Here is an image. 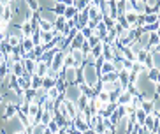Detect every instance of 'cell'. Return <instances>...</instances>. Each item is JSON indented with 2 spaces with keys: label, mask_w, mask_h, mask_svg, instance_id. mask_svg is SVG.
Wrapping results in <instances>:
<instances>
[{
  "label": "cell",
  "mask_w": 160,
  "mask_h": 134,
  "mask_svg": "<svg viewBox=\"0 0 160 134\" xmlns=\"http://www.w3.org/2000/svg\"><path fill=\"white\" fill-rule=\"evenodd\" d=\"M16 134H30V127H25V129H21V131H18Z\"/></svg>",
  "instance_id": "44"
},
{
  "label": "cell",
  "mask_w": 160,
  "mask_h": 134,
  "mask_svg": "<svg viewBox=\"0 0 160 134\" xmlns=\"http://www.w3.org/2000/svg\"><path fill=\"white\" fill-rule=\"evenodd\" d=\"M5 41H7V44H9V46H12V48L19 46V43H21V39L16 37V35H7V37H5Z\"/></svg>",
  "instance_id": "31"
},
{
  "label": "cell",
  "mask_w": 160,
  "mask_h": 134,
  "mask_svg": "<svg viewBox=\"0 0 160 134\" xmlns=\"http://www.w3.org/2000/svg\"><path fill=\"white\" fill-rule=\"evenodd\" d=\"M53 120V113L51 111H41V124L48 125Z\"/></svg>",
  "instance_id": "28"
},
{
  "label": "cell",
  "mask_w": 160,
  "mask_h": 134,
  "mask_svg": "<svg viewBox=\"0 0 160 134\" xmlns=\"http://www.w3.org/2000/svg\"><path fill=\"white\" fill-rule=\"evenodd\" d=\"M134 13H137V14H141V16L148 13L144 0H134Z\"/></svg>",
  "instance_id": "13"
},
{
  "label": "cell",
  "mask_w": 160,
  "mask_h": 134,
  "mask_svg": "<svg viewBox=\"0 0 160 134\" xmlns=\"http://www.w3.org/2000/svg\"><path fill=\"white\" fill-rule=\"evenodd\" d=\"M108 30H109L108 27H106L102 21H99V23H97V27L93 28V35H97L100 41H104V39H106V35H108Z\"/></svg>",
  "instance_id": "9"
},
{
  "label": "cell",
  "mask_w": 160,
  "mask_h": 134,
  "mask_svg": "<svg viewBox=\"0 0 160 134\" xmlns=\"http://www.w3.org/2000/svg\"><path fill=\"white\" fill-rule=\"evenodd\" d=\"M19 44H21V48H23L25 51H32V48H33V43H32V39L30 37H23Z\"/></svg>",
  "instance_id": "27"
},
{
  "label": "cell",
  "mask_w": 160,
  "mask_h": 134,
  "mask_svg": "<svg viewBox=\"0 0 160 134\" xmlns=\"http://www.w3.org/2000/svg\"><path fill=\"white\" fill-rule=\"evenodd\" d=\"M16 113H18V106H14V104H11V102H5L4 100V115H2V122L12 118V116H16Z\"/></svg>",
  "instance_id": "5"
},
{
  "label": "cell",
  "mask_w": 160,
  "mask_h": 134,
  "mask_svg": "<svg viewBox=\"0 0 160 134\" xmlns=\"http://www.w3.org/2000/svg\"><path fill=\"white\" fill-rule=\"evenodd\" d=\"M86 39L83 37V34L78 30V32L74 34V37H72V41H71V49H81V44L85 43Z\"/></svg>",
  "instance_id": "8"
},
{
  "label": "cell",
  "mask_w": 160,
  "mask_h": 134,
  "mask_svg": "<svg viewBox=\"0 0 160 134\" xmlns=\"http://www.w3.org/2000/svg\"><path fill=\"white\" fill-rule=\"evenodd\" d=\"M11 2H12V0H0V4H2V5H9Z\"/></svg>",
  "instance_id": "46"
},
{
  "label": "cell",
  "mask_w": 160,
  "mask_h": 134,
  "mask_svg": "<svg viewBox=\"0 0 160 134\" xmlns=\"http://www.w3.org/2000/svg\"><path fill=\"white\" fill-rule=\"evenodd\" d=\"M41 34V44H48V43H51L53 39V34L51 32H39Z\"/></svg>",
  "instance_id": "30"
},
{
  "label": "cell",
  "mask_w": 160,
  "mask_h": 134,
  "mask_svg": "<svg viewBox=\"0 0 160 134\" xmlns=\"http://www.w3.org/2000/svg\"><path fill=\"white\" fill-rule=\"evenodd\" d=\"M81 97V90H79V85H76V83H69L65 86V90H63V99L65 100H72L76 104V100Z\"/></svg>",
  "instance_id": "2"
},
{
  "label": "cell",
  "mask_w": 160,
  "mask_h": 134,
  "mask_svg": "<svg viewBox=\"0 0 160 134\" xmlns=\"http://www.w3.org/2000/svg\"><path fill=\"white\" fill-rule=\"evenodd\" d=\"M25 4H27V7H28L32 13H39V11H41V5H39L37 0H25Z\"/></svg>",
  "instance_id": "25"
},
{
  "label": "cell",
  "mask_w": 160,
  "mask_h": 134,
  "mask_svg": "<svg viewBox=\"0 0 160 134\" xmlns=\"http://www.w3.org/2000/svg\"><path fill=\"white\" fill-rule=\"evenodd\" d=\"M71 55L74 58V67L76 69H81L83 67V60H85V53L81 49H71Z\"/></svg>",
  "instance_id": "6"
},
{
  "label": "cell",
  "mask_w": 160,
  "mask_h": 134,
  "mask_svg": "<svg viewBox=\"0 0 160 134\" xmlns=\"http://www.w3.org/2000/svg\"><path fill=\"white\" fill-rule=\"evenodd\" d=\"M63 104H65V111H67V118H76L78 116V108L72 100H65L63 99Z\"/></svg>",
  "instance_id": "10"
},
{
  "label": "cell",
  "mask_w": 160,
  "mask_h": 134,
  "mask_svg": "<svg viewBox=\"0 0 160 134\" xmlns=\"http://www.w3.org/2000/svg\"><path fill=\"white\" fill-rule=\"evenodd\" d=\"M81 76H83V83H86L88 86H93L99 83V69H97V65L83 64V67H81Z\"/></svg>",
  "instance_id": "1"
},
{
  "label": "cell",
  "mask_w": 160,
  "mask_h": 134,
  "mask_svg": "<svg viewBox=\"0 0 160 134\" xmlns=\"http://www.w3.org/2000/svg\"><path fill=\"white\" fill-rule=\"evenodd\" d=\"M62 72H63V78H65L67 83H76L78 81V72H79V69H76V67H63Z\"/></svg>",
  "instance_id": "3"
},
{
  "label": "cell",
  "mask_w": 160,
  "mask_h": 134,
  "mask_svg": "<svg viewBox=\"0 0 160 134\" xmlns=\"http://www.w3.org/2000/svg\"><path fill=\"white\" fill-rule=\"evenodd\" d=\"M81 134H95V131L92 129V127H88V129H86V131H83Z\"/></svg>",
  "instance_id": "45"
},
{
  "label": "cell",
  "mask_w": 160,
  "mask_h": 134,
  "mask_svg": "<svg viewBox=\"0 0 160 134\" xmlns=\"http://www.w3.org/2000/svg\"><path fill=\"white\" fill-rule=\"evenodd\" d=\"M21 64H23V67H25V71H27V72H33L37 60H32V58H23V60H21Z\"/></svg>",
  "instance_id": "16"
},
{
  "label": "cell",
  "mask_w": 160,
  "mask_h": 134,
  "mask_svg": "<svg viewBox=\"0 0 160 134\" xmlns=\"http://www.w3.org/2000/svg\"><path fill=\"white\" fill-rule=\"evenodd\" d=\"M46 97L48 99H51V100H57V99H60V97H63V94L58 90L57 86H51V88H48L46 90Z\"/></svg>",
  "instance_id": "12"
},
{
  "label": "cell",
  "mask_w": 160,
  "mask_h": 134,
  "mask_svg": "<svg viewBox=\"0 0 160 134\" xmlns=\"http://www.w3.org/2000/svg\"><path fill=\"white\" fill-rule=\"evenodd\" d=\"M41 9H53L55 7V0H37Z\"/></svg>",
  "instance_id": "33"
},
{
  "label": "cell",
  "mask_w": 160,
  "mask_h": 134,
  "mask_svg": "<svg viewBox=\"0 0 160 134\" xmlns=\"http://www.w3.org/2000/svg\"><path fill=\"white\" fill-rule=\"evenodd\" d=\"M33 94H35V88H25L23 94H21V97H23V100H33Z\"/></svg>",
  "instance_id": "29"
},
{
  "label": "cell",
  "mask_w": 160,
  "mask_h": 134,
  "mask_svg": "<svg viewBox=\"0 0 160 134\" xmlns=\"http://www.w3.org/2000/svg\"><path fill=\"white\" fill-rule=\"evenodd\" d=\"M32 51H33V55H35V58L39 60V58H41V55L44 53V46H42V44H35V46L32 48Z\"/></svg>",
  "instance_id": "37"
},
{
  "label": "cell",
  "mask_w": 160,
  "mask_h": 134,
  "mask_svg": "<svg viewBox=\"0 0 160 134\" xmlns=\"http://www.w3.org/2000/svg\"><path fill=\"white\" fill-rule=\"evenodd\" d=\"M79 32L83 34V37H85V39H88L90 35H93V30L88 28V27H83V28H79Z\"/></svg>",
  "instance_id": "42"
},
{
  "label": "cell",
  "mask_w": 160,
  "mask_h": 134,
  "mask_svg": "<svg viewBox=\"0 0 160 134\" xmlns=\"http://www.w3.org/2000/svg\"><path fill=\"white\" fill-rule=\"evenodd\" d=\"M158 67H151V69H148V72H146V78L150 80L151 83H158Z\"/></svg>",
  "instance_id": "15"
},
{
  "label": "cell",
  "mask_w": 160,
  "mask_h": 134,
  "mask_svg": "<svg viewBox=\"0 0 160 134\" xmlns=\"http://www.w3.org/2000/svg\"><path fill=\"white\" fill-rule=\"evenodd\" d=\"M67 5L65 4H62V2H55V7H53V11H55V14H63V11H65Z\"/></svg>",
  "instance_id": "36"
},
{
  "label": "cell",
  "mask_w": 160,
  "mask_h": 134,
  "mask_svg": "<svg viewBox=\"0 0 160 134\" xmlns=\"http://www.w3.org/2000/svg\"><path fill=\"white\" fill-rule=\"evenodd\" d=\"M23 72H25V67H23V64H21V60H19V62H14L11 65V74H14V76H23Z\"/></svg>",
  "instance_id": "14"
},
{
  "label": "cell",
  "mask_w": 160,
  "mask_h": 134,
  "mask_svg": "<svg viewBox=\"0 0 160 134\" xmlns=\"http://www.w3.org/2000/svg\"><path fill=\"white\" fill-rule=\"evenodd\" d=\"M97 97H99L102 102H109V100H111V94H109V92H104V90H100L99 94H97Z\"/></svg>",
  "instance_id": "38"
},
{
  "label": "cell",
  "mask_w": 160,
  "mask_h": 134,
  "mask_svg": "<svg viewBox=\"0 0 160 134\" xmlns=\"http://www.w3.org/2000/svg\"><path fill=\"white\" fill-rule=\"evenodd\" d=\"M102 48H104V44H102V41H100L99 44H95V46H92V48H90V53H92L97 60H99V58L102 57Z\"/></svg>",
  "instance_id": "18"
},
{
  "label": "cell",
  "mask_w": 160,
  "mask_h": 134,
  "mask_svg": "<svg viewBox=\"0 0 160 134\" xmlns=\"http://www.w3.org/2000/svg\"><path fill=\"white\" fill-rule=\"evenodd\" d=\"M46 132V125L44 124H35L30 127V134H44Z\"/></svg>",
  "instance_id": "26"
},
{
  "label": "cell",
  "mask_w": 160,
  "mask_h": 134,
  "mask_svg": "<svg viewBox=\"0 0 160 134\" xmlns=\"http://www.w3.org/2000/svg\"><path fill=\"white\" fill-rule=\"evenodd\" d=\"M114 2H122V0H114Z\"/></svg>",
  "instance_id": "50"
},
{
  "label": "cell",
  "mask_w": 160,
  "mask_h": 134,
  "mask_svg": "<svg viewBox=\"0 0 160 134\" xmlns=\"http://www.w3.org/2000/svg\"><path fill=\"white\" fill-rule=\"evenodd\" d=\"M144 4H146V9H148V13H150V11H157V13H160V9H158V0H144Z\"/></svg>",
  "instance_id": "23"
},
{
  "label": "cell",
  "mask_w": 160,
  "mask_h": 134,
  "mask_svg": "<svg viewBox=\"0 0 160 134\" xmlns=\"http://www.w3.org/2000/svg\"><path fill=\"white\" fill-rule=\"evenodd\" d=\"M104 2H108V0H104Z\"/></svg>",
  "instance_id": "51"
},
{
  "label": "cell",
  "mask_w": 160,
  "mask_h": 134,
  "mask_svg": "<svg viewBox=\"0 0 160 134\" xmlns=\"http://www.w3.org/2000/svg\"><path fill=\"white\" fill-rule=\"evenodd\" d=\"M39 113H41V106H39V102H35V100H30L28 113H27V115H39Z\"/></svg>",
  "instance_id": "19"
},
{
  "label": "cell",
  "mask_w": 160,
  "mask_h": 134,
  "mask_svg": "<svg viewBox=\"0 0 160 134\" xmlns=\"http://www.w3.org/2000/svg\"><path fill=\"white\" fill-rule=\"evenodd\" d=\"M97 23H99V19H88V21H86V27L93 30L95 27H97Z\"/></svg>",
  "instance_id": "43"
},
{
  "label": "cell",
  "mask_w": 160,
  "mask_h": 134,
  "mask_svg": "<svg viewBox=\"0 0 160 134\" xmlns=\"http://www.w3.org/2000/svg\"><path fill=\"white\" fill-rule=\"evenodd\" d=\"M30 86L32 88H41L42 86V78L37 76V74H32V78H30Z\"/></svg>",
  "instance_id": "20"
},
{
  "label": "cell",
  "mask_w": 160,
  "mask_h": 134,
  "mask_svg": "<svg viewBox=\"0 0 160 134\" xmlns=\"http://www.w3.org/2000/svg\"><path fill=\"white\" fill-rule=\"evenodd\" d=\"M12 16H14V11H12V7H11V5H5V7H4V16H2V19H4V21H9V23H11Z\"/></svg>",
  "instance_id": "21"
},
{
  "label": "cell",
  "mask_w": 160,
  "mask_h": 134,
  "mask_svg": "<svg viewBox=\"0 0 160 134\" xmlns=\"http://www.w3.org/2000/svg\"><path fill=\"white\" fill-rule=\"evenodd\" d=\"M102 134H113V129H104Z\"/></svg>",
  "instance_id": "48"
},
{
  "label": "cell",
  "mask_w": 160,
  "mask_h": 134,
  "mask_svg": "<svg viewBox=\"0 0 160 134\" xmlns=\"http://www.w3.org/2000/svg\"><path fill=\"white\" fill-rule=\"evenodd\" d=\"M86 2L85 0H74V7H76V11H78V13H81V11L83 9H86Z\"/></svg>",
  "instance_id": "39"
},
{
  "label": "cell",
  "mask_w": 160,
  "mask_h": 134,
  "mask_svg": "<svg viewBox=\"0 0 160 134\" xmlns=\"http://www.w3.org/2000/svg\"><path fill=\"white\" fill-rule=\"evenodd\" d=\"M55 83H57V80H53V78L49 76H44L42 78V88H51V86H55Z\"/></svg>",
  "instance_id": "32"
},
{
  "label": "cell",
  "mask_w": 160,
  "mask_h": 134,
  "mask_svg": "<svg viewBox=\"0 0 160 134\" xmlns=\"http://www.w3.org/2000/svg\"><path fill=\"white\" fill-rule=\"evenodd\" d=\"M83 64H88V65H95L97 64V58L92 55V53H85V60H83Z\"/></svg>",
  "instance_id": "35"
},
{
  "label": "cell",
  "mask_w": 160,
  "mask_h": 134,
  "mask_svg": "<svg viewBox=\"0 0 160 134\" xmlns=\"http://www.w3.org/2000/svg\"><path fill=\"white\" fill-rule=\"evenodd\" d=\"M46 129L49 131L51 134H58V131H60V125H58L57 122H55V120H51V122H49V124L46 125Z\"/></svg>",
  "instance_id": "34"
},
{
  "label": "cell",
  "mask_w": 160,
  "mask_h": 134,
  "mask_svg": "<svg viewBox=\"0 0 160 134\" xmlns=\"http://www.w3.org/2000/svg\"><path fill=\"white\" fill-rule=\"evenodd\" d=\"M44 99H46V88H42V86H41V88H35V94H33V100L41 104V102H42Z\"/></svg>",
  "instance_id": "17"
},
{
  "label": "cell",
  "mask_w": 160,
  "mask_h": 134,
  "mask_svg": "<svg viewBox=\"0 0 160 134\" xmlns=\"http://www.w3.org/2000/svg\"><path fill=\"white\" fill-rule=\"evenodd\" d=\"M76 14H78V11H76L74 5H67L65 11H63V14H62V16H65V19H71V18H74Z\"/></svg>",
  "instance_id": "22"
},
{
  "label": "cell",
  "mask_w": 160,
  "mask_h": 134,
  "mask_svg": "<svg viewBox=\"0 0 160 134\" xmlns=\"http://www.w3.org/2000/svg\"><path fill=\"white\" fill-rule=\"evenodd\" d=\"M4 104V95H2V94H0V106Z\"/></svg>",
  "instance_id": "49"
},
{
  "label": "cell",
  "mask_w": 160,
  "mask_h": 134,
  "mask_svg": "<svg viewBox=\"0 0 160 134\" xmlns=\"http://www.w3.org/2000/svg\"><path fill=\"white\" fill-rule=\"evenodd\" d=\"M65 21H67V19H65V16H57V21H55V28H58V30H60L62 28V27H63V25H65Z\"/></svg>",
  "instance_id": "40"
},
{
  "label": "cell",
  "mask_w": 160,
  "mask_h": 134,
  "mask_svg": "<svg viewBox=\"0 0 160 134\" xmlns=\"http://www.w3.org/2000/svg\"><path fill=\"white\" fill-rule=\"evenodd\" d=\"M4 7H5V5L0 4V19H2V16H4Z\"/></svg>",
  "instance_id": "47"
},
{
  "label": "cell",
  "mask_w": 160,
  "mask_h": 134,
  "mask_svg": "<svg viewBox=\"0 0 160 134\" xmlns=\"http://www.w3.org/2000/svg\"><path fill=\"white\" fill-rule=\"evenodd\" d=\"M150 64H151V67H158L160 65V51L150 53Z\"/></svg>",
  "instance_id": "24"
},
{
  "label": "cell",
  "mask_w": 160,
  "mask_h": 134,
  "mask_svg": "<svg viewBox=\"0 0 160 134\" xmlns=\"http://www.w3.org/2000/svg\"><path fill=\"white\" fill-rule=\"evenodd\" d=\"M86 43H88V46L92 48V46H95V44H99V43H100V39L97 37V35H90V37L86 39Z\"/></svg>",
  "instance_id": "41"
},
{
  "label": "cell",
  "mask_w": 160,
  "mask_h": 134,
  "mask_svg": "<svg viewBox=\"0 0 160 134\" xmlns=\"http://www.w3.org/2000/svg\"><path fill=\"white\" fill-rule=\"evenodd\" d=\"M160 18H158V13L157 11H150L142 16V25H151V23H158Z\"/></svg>",
  "instance_id": "7"
},
{
  "label": "cell",
  "mask_w": 160,
  "mask_h": 134,
  "mask_svg": "<svg viewBox=\"0 0 160 134\" xmlns=\"http://www.w3.org/2000/svg\"><path fill=\"white\" fill-rule=\"evenodd\" d=\"M48 64L42 62V60H37V64H35V69H33V74H37V76L44 78L46 76V71H48Z\"/></svg>",
  "instance_id": "11"
},
{
  "label": "cell",
  "mask_w": 160,
  "mask_h": 134,
  "mask_svg": "<svg viewBox=\"0 0 160 134\" xmlns=\"http://www.w3.org/2000/svg\"><path fill=\"white\" fill-rule=\"evenodd\" d=\"M63 57H65L63 51H57L55 57H53V60H51V64H49V67L55 69V71H62L63 69Z\"/></svg>",
  "instance_id": "4"
}]
</instances>
